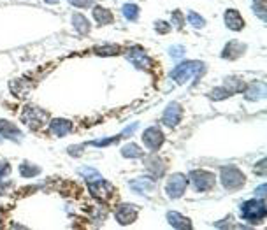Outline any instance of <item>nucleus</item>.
I'll use <instances>...</instances> for the list:
<instances>
[{"label":"nucleus","instance_id":"1","mask_svg":"<svg viewBox=\"0 0 267 230\" xmlns=\"http://www.w3.org/2000/svg\"><path fill=\"white\" fill-rule=\"evenodd\" d=\"M239 213H241V218L244 221H248V223H260L267 216V207L264 199L255 197L251 200H246V202L241 204Z\"/></svg>","mask_w":267,"mask_h":230},{"label":"nucleus","instance_id":"2","mask_svg":"<svg viewBox=\"0 0 267 230\" xmlns=\"http://www.w3.org/2000/svg\"><path fill=\"white\" fill-rule=\"evenodd\" d=\"M204 72H206V65H204L202 62L190 60V62H185V64H180L176 69L170 70V77H172L177 84H185L190 77L199 79V76Z\"/></svg>","mask_w":267,"mask_h":230},{"label":"nucleus","instance_id":"3","mask_svg":"<svg viewBox=\"0 0 267 230\" xmlns=\"http://www.w3.org/2000/svg\"><path fill=\"white\" fill-rule=\"evenodd\" d=\"M246 183V176L241 172V169H237L236 165H227L221 169V185H224L227 190L236 192L239 188L244 187Z\"/></svg>","mask_w":267,"mask_h":230},{"label":"nucleus","instance_id":"4","mask_svg":"<svg viewBox=\"0 0 267 230\" xmlns=\"http://www.w3.org/2000/svg\"><path fill=\"white\" fill-rule=\"evenodd\" d=\"M46 120H48V114L44 113L42 109L35 106H27L21 113V121L27 123L32 130H39L46 125Z\"/></svg>","mask_w":267,"mask_h":230},{"label":"nucleus","instance_id":"5","mask_svg":"<svg viewBox=\"0 0 267 230\" xmlns=\"http://www.w3.org/2000/svg\"><path fill=\"white\" fill-rule=\"evenodd\" d=\"M188 177H190L192 185H194V188L197 192H209L211 188L214 187V183H216L214 174L209 172V170H204V169L192 170Z\"/></svg>","mask_w":267,"mask_h":230},{"label":"nucleus","instance_id":"6","mask_svg":"<svg viewBox=\"0 0 267 230\" xmlns=\"http://www.w3.org/2000/svg\"><path fill=\"white\" fill-rule=\"evenodd\" d=\"M187 185H188V177L181 172H176L167 179L165 185V194L169 199H180L181 195L185 194L187 190Z\"/></svg>","mask_w":267,"mask_h":230},{"label":"nucleus","instance_id":"7","mask_svg":"<svg viewBox=\"0 0 267 230\" xmlns=\"http://www.w3.org/2000/svg\"><path fill=\"white\" fill-rule=\"evenodd\" d=\"M88 188H90V194L94 195L95 199H100V200H109L114 194V187L111 183H107L104 177L90 181V183H88Z\"/></svg>","mask_w":267,"mask_h":230},{"label":"nucleus","instance_id":"8","mask_svg":"<svg viewBox=\"0 0 267 230\" xmlns=\"http://www.w3.org/2000/svg\"><path fill=\"white\" fill-rule=\"evenodd\" d=\"M139 216V209L134 204H120L114 211V218L120 225H132Z\"/></svg>","mask_w":267,"mask_h":230},{"label":"nucleus","instance_id":"9","mask_svg":"<svg viewBox=\"0 0 267 230\" xmlns=\"http://www.w3.org/2000/svg\"><path fill=\"white\" fill-rule=\"evenodd\" d=\"M181 118H183V107H181L180 102H170L167 106V109L162 114V123L169 128H174L180 125Z\"/></svg>","mask_w":267,"mask_h":230},{"label":"nucleus","instance_id":"10","mask_svg":"<svg viewBox=\"0 0 267 230\" xmlns=\"http://www.w3.org/2000/svg\"><path fill=\"white\" fill-rule=\"evenodd\" d=\"M165 137L164 133H162V130L158 127H150L146 128V130L143 132V143L144 146L148 148V150L151 151H158L162 148V144H164Z\"/></svg>","mask_w":267,"mask_h":230},{"label":"nucleus","instance_id":"11","mask_svg":"<svg viewBox=\"0 0 267 230\" xmlns=\"http://www.w3.org/2000/svg\"><path fill=\"white\" fill-rule=\"evenodd\" d=\"M127 57L130 60V64L134 67H137V69H151L153 67V60L148 57V53L141 46H132L128 50Z\"/></svg>","mask_w":267,"mask_h":230},{"label":"nucleus","instance_id":"12","mask_svg":"<svg viewBox=\"0 0 267 230\" xmlns=\"http://www.w3.org/2000/svg\"><path fill=\"white\" fill-rule=\"evenodd\" d=\"M128 187H130V190L134 192V194L150 197V195L157 190V181L151 179V177H137V179H134L128 183Z\"/></svg>","mask_w":267,"mask_h":230},{"label":"nucleus","instance_id":"13","mask_svg":"<svg viewBox=\"0 0 267 230\" xmlns=\"http://www.w3.org/2000/svg\"><path fill=\"white\" fill-rule=\"evenodd\" d=\"M144 164H146V169L150 170V172L153 174L155 177H162L165 174V169H167L165 162L162 160L160 157H157V155H155V151L150 155V157L144 158Z\"/></svg>","mask_w":267,"mask_h":230},{"label":"nucleus","instance_id":"14","mask_svg":"<svg viewBox=\"0 0 267 230\" xmlns=\"http://www.w3.org/2000/svg\"><path fill=\"white\" fill-rule=\"evenodd\" d=\"M224 21L227 25V28H231L232 32H239L244 28V20L243 16L239 14L237 9H227L224 14Z\"/></svg>","mask_w":267,"mask_h":230},{"label":"nucleus","instance_id":"15","mask_svg":"<svg viewBox=\"0 0 267 230\" xmlns=\"http://www.w3.org/2000/svg\"><path fill=\"white\" fill-rule=\"evenodd\" d=\"M246 51V44L241 42V40H231L227 42V46L221 51V58H227V60H236L241 55Z\"/></svg>","mask_w":267,"mask_h":230},{"label":"nucleus","instance_id":"16","mask_svg":"<svg viewBox=\"0 0 267 230\" xmlns=\"http://www.w3.org/2000/svg\"><path fill=\"white\" fill-rule=\"evenodd\" d=\"M74 128L72 121L64 120V118H57V120H51L50 123V132L53 133L55 137H64L67 133H70Z\"/></svg>","mask_w":267,"mask_h":230},{"label":"nucleus","instance_id":"17","mask_svg":"<svg viewBox=\"0 0 267 230\" xmlns=\"http://www.w3.org/2000/svg\"><path fill=\"white\" fill-rule=\"evenodd\" d=\"M0 137H6V139L11 141H20L21 132L14 123H11L7 120H0Z\"/></svg>","mask_w":267,"mask_h":230},{"label":"nucleus","instance_id":"18","mask_svg":"<svg viewBox=\"0 0 267 230\" xmlns=\"http://www.w3.org/2000/svg\"><path fill=\"white\" fill-rule=\"evenodd\" d=\"M72 27H74V30H76L77 33H81V35H86V33H90V30H92L90 21H88L86 16H83L81 13L72 14Z\"/></svg>","mask_w":267,"mask_h":230},{"label":"nucleus","instance_id":"19","mask_svg":"<svg viewBox=\"0 0 267 230\" xmlns=\"http://www.w3.org/2000/svg\"><path fill=\"white\" fill-rule=\"evenodd\" d=\"M167 220H169L170 227H174V228H187V230L192 228L190 220L185 218L183 214L176 213V211H169V213H167Z\"/></svg>","mask_w":267,"mask_h":230},{"label":"nucleus","instance_id":"20","mask_svg":"<svg viewBox=\"0 0 267 230\" xmlns=\"http://www.w3.org/2000/svg\"><path fill=\"white\" fill-rule=\"evenodd\" d=\"M244 97L246 100H258L265 97V84L264 83H255L244 88Z\"/></svg>","mask_w":267,"mask_h":230},{"label":"nucleus","instance_id":"21","mask_svg":"<svg viewBox=\"0 0 267 230\" xmlns=\"http://www.w3.org/2000/svg\"><path fill=\"white\" fill-rule=\"evenodd\" d=\"M94 18H95V21H97L99 25H111L114 21V16H113V13H111L109 9H106V7H94Z\"/></svg>","mask_w":267,"mask_h":230},{"label":"nucleus","instance_id":"22","mask_svg":"<svg viewBox=\"0 0 267 230\" xmlns=\"http://www.w3.org/2000/svg\"><path fill=\"white\" fill-rule=\"evenodd\" d=\"M225 88H227L231 94H239V91H244V88H246V83H244L243 79H237V77H227L225 79Z\"/></svg>","mask_w":267,"mask_h":230},{"label":"nucleus","instance_id":"23","mask_svg":"<svg viewBox=\"0 0 267 230\" xmlns=\"http://www.w3.org/2000/svg\"><path fill=\"white\" fill-rule=\"evenodd\" d=\"M121 155H123L125 158H141L144 153H143V150L137 146V144L128 143V144H125V146L121 148Z\"/></svg>","mask_w":267,"mask_h":230},{"label":"nucleus","instance_id":"24","mask_svg":"<svg viewBox=\"0 0 267 230\" xmlns=\"http://www.w3.org/2000/svg\"><path fill=\"white\" fill-rule=\"evenodd\" d=\"M20 174L23 177H35L37 174H40V167L30 164V162H23L20 165Z\"/></svg>","mask_w":267,"mask_h":230},{"label":"nucleus","instance_id":"25","mask_svg":"<svg viewBox=\"0 0 267 230\" xmlns=\"http://www.w3.org/2000/svg\"><path fill=\"white\" fill-rule=\"evenodd\" d=\"M94 51L99 57H113V55L120 53V46H113V44H109V46H97L94 48Z\"/></svg>","mask_w":267,"mask_h":230},{"label":"nucleus","instance_id":"26","mask_svg":"<svg viewBox=\"0 0 267 230\" xmlns=\"http://www.w3.org/2000/svg\"><path fill=\"white\" fill-rule=\"evenodd\" d=\"M123 16L127 18L128 21H136L137 18H139V6H136V4H125Z\"/></svg>","mask_w":267,"mask_h":230},{"label":"nucleus","instance_id":"27","mask_svg":"<svg viewBox=\"0 0 267 230\" xmlns=\"http://www.w3.org/2000/svg\"><path fill=\"white\" fill-rule=\"evenodd\" d=\"M79 174H81V176H84L86 183H90V181H95V179H99V177H102V176H100L99 170L92 169V167H81V169H79Z\"/></svg>","mask_w":267,"mask_h":230},{"label":"nucleus","instance_id":"28","mask_svg":"<svg viewBox=\"0 0 267 230\" xmlns=\"http://www.w3.org/2000/svg\"><path fill=\"white\" fill-rule=\"evenodd\" d=\"M170 25H174L177 30H183L185 16H183V13H181V11H172V13H170Z\"/></svg>","mask_w":267,"mask_h":230},{"label":"nucleus","instance_id":"29","mask_svg":"<svg viewBox=\"0 0 267 230\" xmlns=\"http://www.w3.org/2000/svg\"><path fill=\"white\" fill-rule=\"evenodd\" d=\"M231 95L232 94L225 86H218V88H213V91L209 94V97L213 99V100H224V99L231 97Z\"/></svg>","mask_w":267,"mask_h":230},{"label":"nucleus","instance_id":"30","mask_svg":"<svg viewBox=\"0 0 267 230\" xmlns=\"http://www.w3.org/2000/svg\"><path fill=\"white\" fill-rule=\"evenodd\" d=\"M188 21H190V25H192V27H195V28H204V27H206V21H204V18L199 16V14L194 13V11H190V13H188Z\"/></svg>","mask_w":267,"mask_h":230},{"label":"nucleus","instance_id":"31","mask_svg":"<svg viewBox=\"0 0 267 230\" xmlns=\"http://www.w3.org/2000/svg\"><path fill=\"white\" fill-rule=\"evenodd\" d=\"M253 11L262 21L265 20V0H253Z\"/></svg>","mask_w":267,"mask_h":230},{"label":"nucleus","instance_id":"32","mask_svg":"<svg viewBox=\"0 0 267 230\" xmlns=\"http://www.w3.org/2000/svg\"><path fill=\"white\" fill-rule=\"evenodd\" d=\"M121 139V133L116 137H111V139H104V141H92V143H88L90 146H97V148H102V146H109V144H116L118 141Z\"/></svg>","mask_w":267,"mask_h":230},{"label":"nucleus","instance_id":"33","mask_svg":"<svg viewBox=\"0 0 267 230\" xmlns=\"http://www.w3.org/2000/svg\"><path fill=\"white\" fill-rule=\"evenodd\" d=\"M170 28H172V25L167 23V21H157V23H155V30H157L158 33H162V35L169 33Z\"/></svg>","mask_w":267,"mask_h":230},{"label":"nucleus","instance_id":"34","mask_svg":"<svg viewBox=\"0 0 267 230\" xmlns=\"http://www.w3.org/2000/svg\"><path fill=\"white\" fill-rule=\"evenodd\" d=\"M69 2H70V6H74V7H79V9H86V7L94 6L95 0H69Z\"/></svg>","mask_w":267,"mask_h":230},{"label":"nucleus","instance_id":"35","mask_svg":"<svg viewBox=\"0 0 267 230\" xmlns=\"http://www.w3.org/2000/svg\"><path fill=\"white\" fill-rule=\"evenodd\" d=\"M170 57L172 58H183L185 57V48L183 46H172L170 48Z\"/></svg>","mask_w":267,"mask_h":230},{"label":"nucleus","instance_id":"36","mask_svg":"<svg viewBox=\"0 0 267 230\" xmlns=\"http://www.w3.org/2000/svg\"><path fill=\"white\" fill-rule=\"evenodd\" d=\"M253 172L258 174V176H265V160H264V158H262V160L258 162L257 165H255Z\"/></svg>","mask_w":267,"mask_h":230},{"label":"nucleus","instance_id":"37","mask_svg":"<svg viewBox=\"0 0 267 230\" xmlns=\"http://www.w3.org/2000/svg\"><path fill=\"white\" fill-rule=\"evenodd\" d=\"M11 172V167H9V164L7 162H0V181H4L2 177L4 176H7V174Z\"/></svg>","mask_w":267,"mask_h":230},{"label":"nucleus","instance_id":"38","mask_svg":"<svg viewBox=\"0 0 267 230\" xmlns=\"http://www.w3.org/2000/svg\"><path fill=\"white\" fill-rule=\"evenodd\" d=\"M255 197H258V199H264L265 197V185H260V187L255 190Z\"/></svg>","mask_w":267,"mask_h":230},{"label":"nucleus","instance_id":"39","mask_svg":"<svg viewBox=\"0 0 267 230\" xmlns=\"http://www.w3.org/2000/svg\"><path fill=\"white\" fill-rule=\"evenodd\" d=\"M44 2H48V4H57L58 0H44Z\"/></svg>","mask_w":267,"mask_h":230}]
</instances>
